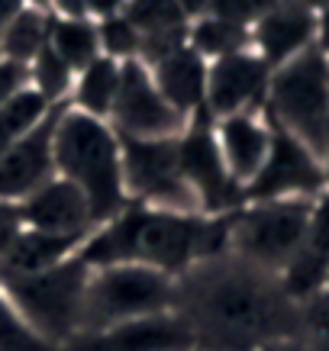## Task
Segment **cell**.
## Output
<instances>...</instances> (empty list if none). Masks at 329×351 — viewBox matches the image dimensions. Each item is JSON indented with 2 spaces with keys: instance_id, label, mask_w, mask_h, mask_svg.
Wrapping results in <instances>:
<instances>
[{
  "instance_id": "obj_1",
  "label": "cell",
  "mask_w": 329,
  "mask_h": 351,
  "mask_svg": "<svg viewBox=\"0 0 329 351\" xmlns=\"http://www.w3.org/2000/svg\"><path fill=\"white\" fill-rule=\"evenodd\" d=\"M171 309L191 326L197 351H258L300 335V303L287 297L281 280L226 252L174 280Z\"/></svg>"
},
{
  "instance_id": "obj_2",
  "label": "cell",
  "mask_w": 329,
  "mask_h": 351,
  "mask_svg": "<svg viewBox=\"0 0 329 351\" xmlns=\"http://www.w3.org/2000/svg\"><path fill=\"white\" fill-rule=\"evenodd\" d=\"M229 216L174 213L142 203H126L110 223L97 226L78 248L87 267L146 265L178 280L194 265L226 252Z\"/></svg>"
},
{
  "instance_id": "obj_3",
  "label": "cell",
  "mask_w": 329,
  "mask_h": 351,
  "mask_svg": "<svg viewBox=\"0 0 329 351\" xmlns=\"http://www.w3.org/2000/svg\"><path fill=\"white\" fill-rule=\"evenodd\" d=\"M52 158L55 174L84 193L94 226L110 223L126 210L129 197L123 187V152L110 123L78 113L65 104L55 126Z\"/></svg>"
},
{
  "instance_id": "obj_4",
  "label": "cell",
  "mask_w": 329,
  "mask_h": 351,
  "mask_svg": "<svg viewBox=\"0 0 329 351\" xmlns=\"http://www.w3.org/2000/svg\"><path fill=\"white\" fill-rule=\"evenodd\" d=\"M87 277L91 267L78 255L32 274H13L0 267V293L43 339L65 348L75 335H81Z\"/></svg>"
},
{
  "instance_id": "obj_5",
  "label": "cell",
  "mask_w": 329,
  "mask_h": 351,
  "mask_svg": "<svg viewBox=\"0 0 329 351\" xmlns=\"http://www.w3.org/2000/svg\"><path fill=\"white\" fill-rule=\"evenodd\" d=\"M265 117L300 138L319 155L329 129V52L310 45L307 52L271 68L265 90Z\"/></svg>"
},
{
  "instance_id": "obj_6",
  "label": "cell",
  "mask_w": 329,
  "mask_h": 351,
  "mask_svg": "<svg viewBox=\"0 0 329 351\" xmlns=\"http://www.w3.org/2000/svg\"><path fill=\"white\" fill-rule=\"evenodd\" d=\"M313 200H249L226 223V255L281 277L310 223Z\"/></svg>"
},
{
  "instance_id": "obj_7",
  "label": "cell",
  "mask_w": 329,
  "mask_h": 351,
  "mask_svg": "<svg viewBox=\"0 0 329 351\" xmlns=\"http://www.w3.org/2000/svg\"><path fill=\"white\" fill-rule=\"evenodd\" d=\"M174 306V277L146 265L91 267L84 287L81 332L113 329L120 322L159 316ZM78 339V335H75Z\"/></svg>"
},
{
  "instance_id": "obj_8",
  "label": "cell",
  "mask_w": 329,
  "mask_h": 351,
  "mask_svg": "<svg viewBox=\"0 0 329 351\" xmlns=\"http://www.w3.org/2000/svg\"><path fill=\"white\" fill-rule=\"evenodd\" d=\"M120 152H123V187L129 203L174 210V213H201L191 187L181 178L178 138H159V142L120 138Z\"/></svg>"
},
{
  "instance_id": "obj_9",
  "label": "cell",
  "mask_w": 329,
  "mask_h": 351,
  "mask_svg": "<svg viewBox=\"0 0 329 351\" xmlns=\"http://www.w3.org/2000/svg\"><path fill=\"white\" fill-rule=\"evenodd\" d=\"M178 168L203 216H229L245 203L242 187L223 165L213 119L207 113H197L178 136Z\"/></svg>"
},
{
  "instance_id": "obj_10",
  "label": "cell",
  "mask_w": 329,
  "mask_h": 351,
  "mask_svg": "<svg viewBox=\"0 0 329 351\" xmlns=\"http://www.w3.org/2000/svg\"><path fill=\"white\" fill-rule=\"evenodd\" d=\"M106 123L120 138L159 142V138H178L191 119L181 117L161 97L146 64L139 58H129L120 62V90Z\"/></svg>"
},
{
  "instance_id": "obj_11",
  "label": "cell",
  "mask_w": 329,
  "mask_h": 351,
  "mask_svg": "<svg viewBox=\"0 0 329 351\" xmlns=\"http://www.w3.org/2000/svg\"><path fill=\"white\" fill-rule=\"evenodd\" d=\"M326 191H329L326 174H323V161H319L317 152L271 123V145H268L265 165L258 168V174L245 187V203L249 200H317L319 193Z\"/></svg>"
},
{
  "instance_id": "obj_12",
  "label": "cell",
  "mask_w": 329,
  "mask_h": 351,
  "mask_svg": "<svg viewBox=\"0 0 329 351\" xmlns=\"http://www.w3.org/2000/svg\"><path fill=\"white\" fill-rule=\"evenodd\" d=\"M271 68L255 49L223 55L216 62H207V117L226 119L236 113L265 107V90Z\"/></svg>"
},
{
  "instance_id": "obj_13",
  "label": "cell",
  "mask_w": 329,
  "mask_h": 351,
  "mask_svg": "<svg viewBox=\"0 0 329 351\" xmlns=\"http://www.w3.org/2000/svg\"><path fill=\"white\" fill-rule=\"evenodd\" d=\"M65 104H55L26 136L0 155V203H20L55 178L52 138Z\"/></svg>"
},
{
  "instance_id": "obj_14",
  "label": "cell",
  "mask_w": 329,
  "mask_h": 351,
  "mask_svg": "<svg viewBox=\"0 0 329 351\" xmlns=\"http://www.w3.org/2000/svg\"><path fill=\"white\" fill-rule=\"evenodd\" d=\"M62 351H197L191 326L174 309L120 322L113 329L81 332Z\"/></svg>"
},
{
  "instance_id": "obj_15",
  "label": "cell",
  "mask_w": 329,
  "mask_h": 351,
  "mask_svg": "<svg viewBox=\"0 0 329 351\" xmlns=\"http://www.w3.org/2000/svg\"><path fill=\"white\" fill-rule=\"evenodd\" d=\"M249 32L255 52L265 58L268 68H277L319 43V10L304 0H275Z\"/></svg>"
},
{
  "instance_id": "obj_16",
  "label": "cell",
  "mask_w": 329,
  "mask_h": 351,
  "mask_svg": "<svg viewBox=\"0 0 329 351\" xmlns=\"http://www.w3.org/2000/svg\"><path fill=\"white\" fill-rule=\"evenodd\" d=\"M284 293L294 303H307L326 290L329 280V191L319 193L310 210V223L304 229L297 252L284 267V274L277 277Z\"/></svg>"
},
{
  "instance_id": "obj_17",
  "label": "cell",
  "mask_w": 329,
  "mask_h": 351,
  "mask_svg": "<svg viewBox=\"0 0 329 351\" xmlns=\"http://www.w3.org/2000/svg\"><path fill=\"white\" fill-rule=\"evenodd\" d=\"M20 210L26 229H36V232L87 239L97 229L84 193L75 184L62 181L58 174L49 184H43L39 191H32L26 200H20Z\"/></svg>"
},
{
  "instance_id": "obj_18",
  "label": "cell",
  "mask_w": 329,
  "mask_h": 351,
  "mask_svg": "<svg viewBox=\"0 0 329 351\" xmlns=\"http://www.w3.org/2000/svg\"><path fill=\"white\" fill-rule=\"evenodd\" d=\"M213 136H216L226 171L233 174V181L245 193L249 181L265 165L268 145H271V123H268L265 110H249V113H236L226 119H213Z\"/></svg>"
},
{
  "instance_id": "obj_19",
  "label": "cell",
  "mask_w": 329,
  "mask_h": 351,
  "mask_svg": "<svg viewBox=\"0 0 329 351\" xmlns=\"http://www.w3.org/2000/svg\"><path fill=\"white\" fill-rule=\"evenodd\" d=\"M146 68H149L161 97L178 110L181 117L194 119L197 113H207L203 110V104H207V62L188 43L171 49L168 55H161L155 62H149Z\"/></svg>"
},
{
  "instance_id": "obj_20",
  "label": "cell",
  "mask_w": 329,
  "mask_h": 351,
  "mask_svg": "<svg viewBox=\"0 0 329 351\" xmlns=\"http://www.w3.org/2000/svg\"><path fill=\"white\" fill-rule=\"evenodd\" d=\"M71 90L75 94H71L68 107L106 123L110 110H113V100H117V90H120V62L106 58V55L94 58L84 71H78V81Z\"/></svg>"
},
{
  "instance_id": "obj_21",
  "label": "cell",
  "mask_w": 329,
  "mask_h": 351,
  "mask_svg": "<svg viewBox=\"0 0 329 351\" xmlns=\"http://www.w3.org/2000/svg\"><path fill=\"white\" fill-rule=\"evenodd\" d=\"M49 29H52L49 10L26 3V7L7 23V29L0 36V58L30 68L32 58L49 45Z\"/></svg>"
},
{
  "instance_id": "obj_22",
  "label": "cell",
  "mask_w": 329,
  "mask_h": 351,
  "mask_svg": "<svg viewBox=\"0 0 329 351\" xmlns=\"http://www.w3.org/2000/svg\"><path fill=\"white\" fill-rule=\"evenodd\" d=\"M49 49H52V52L58 55L75 75L78 71H84L94 58H100L97 23L94 20H62V16H52Z\"/></svg>"
},
{
  "instance_id": "obj_23",
  "label": "cell",
  "mask_w": 329,
  "mask_h": 351,
  "mask_svg": "<svg viewBox=\"0 0 329 351\" xmlns=\"http://www.w3.org/2000/svg\"><path fill=\"white\" fill-rule=\"evenodd\" d=\"M188 45L203 62H216L223 55L252 49V32L245 26H236V23L216 20V16H201L188 26Z\"/></svg>"
},
{
  "instance_id": "obj_24",
  "label": "cell",
  "mask_w": 329,
  "mask_h": 351,
  "mask_svg": "<svg viewBox=\"0 0 329 351\" xmlns=\"http://www.w3.org/2000/svg\"><path fill=\"white\" fill-rule=\"evenodd\" d=\"M49 110H52V104H45L32 87L16 94L7 107H0V155L10 149V145H16Z\"/></svg>"
},
{
  "instance_id": "obj_25",
  "label": "cell",
  "mask_w": 329,
  "mask_h": 351,
  "mask_svg": "<svg viewBox=\"0 0 329 351\" xmlns=\"http://www.w3.org/2000/svg\"><path fill=\"white\" fill-rule=\"evenodd\" d=\"M30 81H32V90L43 97L45 104L55 107V104H65L62 97L75 87V71L45 45L30 64Z\"/></svg>"
},
{
  "instance_id": "obj_26",
  "label": "cell",
  "mask_w": 329,
  "mask_h": 351,
  "mask_svg": "<svg viewBox=\"0 0 329 351\" xmlns=\"http://www.w3.org/2000/svg\"><path fill=\"white\" fill-rule=\"evenodd\" d=\"M0 351H62L49 339H43L23 319L16 306L0 293Z\"/></svg>"
},
{
  "instance_id": "obj_27",
  "label": "cell",
  "mask_w": 329,
  "mask_h": 351,
  "mask_svg": "<svg viewBox=\"0 0 329 351\" xmlns=\"http://www.w3.org/2000/svg\"><path fill=\"white\" fill-rule=\"evenodd\" d=\"M97 39H100V55L113 58V62H129L142 55V39L139 32L126 23V16H110V20L97 23Z\"/></svg>"
},
{
  "instance_id": "obj_28",
  "label": "cell",
  "mask_w": 329,
  "mask_h": 351,
  "mask_svg": "<svg viewBox=\"0 0 329 351\" xmlns=\"http://www.w3.org/2000/svg\"><path fill=\"white\" fill-rule=\"evenodd\" d=\"M271 3H275V0H210L207 16H216V20H226V23H236V26L252 29V23L258 20Z\"/></svg>"
},
{
  "instance_id": "obj_29",
  "label": "cell",
  "mask_w": 329,
  "mask_h": 351,
  "mask_svg": "<svg viewBox=\"0 0 329 351\" xmlns=\"http://www.w3.org/2000/svg\"><path fill=\"white\" fill-rule=\"evenodd\" d=\"M30 87V68L0 58V107H7L13 97Z\"/></svg>"
},
{
  "instance_id": "obj_30",
  "label": "cell",
  "mask_w": 329,
  "mask_h": 351,
  "mask_svg": "<svg viewBox=\"0 0 329 351\" xmlns=\"http://www.w3.org/2000/svg\"><path fill=\"white\" fill-rule=\"evenodd\" d=\"M23 229H26V223H23L20 203H0V261L7 258V252L20 239Z\"/></svg>"
},
{
  "instance_id": "obj_31",
  "label": "cell",
  "mask_w": 329,
  "mask_h": 351,
  "mask_svg": "<svg viewBox=\"0 0 329 351\" xmlns=\"http://www.w3.org/2000/svg\"><path fill=\"white\" fill-rule=\"evenodd\" d=\"M129 0H87V20L94 16L97 23L100 20H110V16H120L126 10Z\"/></svg>"
},
{
  "instance_id": "obj_32",
  "label": "cell",
  "mask_w": 329,
  "mask_h": 351,
  "mask_svg": "<svg viewBox=\"0 0 329 351\" xmlns=\"http://www.w3.org/2000/svg\"><path fill=\"white\" fill-rule=\"evenodd\" d=\"M49 3L62 20H87V0H49Z\"/></svg>"
},
{
  "instance_id": "obj_33",
  "label": "cell",
  "mask_w": 329,
  "mask_h": 351,
  "mask_svg": "<svg viewBox=\"0 0 329 351\" xmlns=\"http://www.w3.org/2000/svg\"><path fill=\"white\" fill-rule=\"evenodd\" d=\"M258 351H313L307 341L300 339V335H291V339H277V341H268L262 345Z\"/></svg>"
},
{
  "instance_id": "obj_34",
  "label": "cell",
  "mask_w": 329,
  "mask_h": 351,
  "mask_svg": "<svg viewBox=\"0 0 329 351\" xmlns=\"http://www.w3.org/2000/svg\"><path fill=\"white\" fill-rule=\"evenodd\" d=\"M181 7V13L188 16V23L201 20V16H207V10H210V0H174Z\"/></svg>"
},
{
  "instance_id": "obj_35",
  "label": "cell",
  "mask_w": 329,
  "mask_h": 351,
  "mask_svg": "<svg viewBox=\"0 0 329 351\" xmlns=\"http://www.w3.org/2000/svg\"><path fill=\"white\" fill-rule=\"evenodd\" d=\"M26 7V0H0V36H3V29H7V23L16 16V13Z\"/></svg>"
},
{
  "instance_id": "obj_36",
  "label": "cell",
  "mask_w": 329,
  "mask_h": 351,
  "mask_svg": "<svg viewBox=\"0 0 329 351\" xmlns=\"http://www.w3.org/2000/svg\"><path fill=\"white\" fill-rule=\"evenodd\" d=\"M319 45L329 52V3L319 10Z\"/></svg>"
},
{
  "instance_id": "obj_37",
  "label": "cell",
  "mask_w": 329,
  "mask_h": 351,
  "mask_svg": "<svg viewBox=\"0 0 329 351\" xmlns=\"http://www.w3.org/2000/svg\"><path fill=\"white\" fill-rule=\"evenodd\" d=\"M319 161H323V174H326V187H329V129L323 138V149H319Z\"/></svg>"
},
{
  "instance_id": "obj_38",
  "label": "cell",
  "mask_w": 329,
  "mask_h": 351,
  "mask_svg": "<svg viewBox=\"0 0 329 351\" xmlns=\"http://www.w3.org/2000/svg\"><path fill=\"white\" fill-rule=\"evenodd\" d=\"M304 3H307V7H313V10H323L329 0H304Z\"/></svg>"
},
{
  "instance_id": "obj_39",
  "label": "cell",
  "mask_w": 329,
  "mask_h": 351,
  "mask_svg": "<svg viewBox=\"0 0 329 351\" xmlns=\"http://www.w3.org/2000/svg\"><path fill=\"white\" fill-rule=\"evenodd\" d=\"M26 3H32V7H49V0H26Z\"/></svg>"
},
{
  "instance_id": "obj_40",
  "label": "cell",
  "mask_w": 329,
  "mask_h": 351,
  "mask_svg": "<svg viewBox=\"0 0 329 351\" xmlns=\"http://www.w3.org/2000/svg\"><path fill=\"white\" fill-rule=\"evenodd\" d=\"M323 293H329V280H326V290H323Z\"/></svg>"
}]
</instances>
